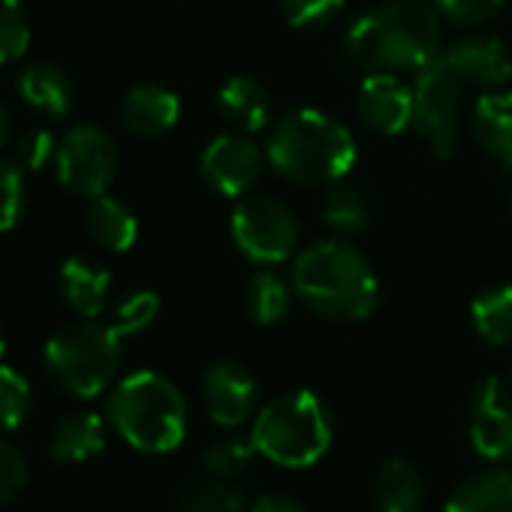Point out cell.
Masks as SVG:
<instances>
[{
    "label": "cell",
    "instance_id": "cell-1",
    "mask_svg": "<svg viewBox=\"0 0 512 512\" xmlns=\"http://www.w3.org/2000/svg\"><path fill=\"white\" fill-rule=\"evenodd\" d=\"M344 55L368 73H419L440 58V19L425 0H389L344 37Z\"/></svg>",
    "mask_w": 512,
    "mask_h": 512
},
{
    "label": "cell",
    "instance_id": "cell-2",
    "mask_svg": "<svg viewBox=\"0 0 512 512\" xmlns=\"http://www.w3.org/2000/svg\"><path fill=\"white\" fill-rule=\"evenodd\" d=\"M293 290L326 320H365L380 302V281L365 253L341 238L305 247L293 263Z\"/></svg>",
    "mask_w": 512,
    "mask_h": 512
},
{
    "label": "cell",
    "instance_id": "cell-3",
    "mask_svg": "<svg viewBox=\"0 0 512 512\" xmlns=\"http://www.w3.org/2000/svg\"><path fill=\"white\" fill-rule=\"evenodd\" d=\"M272 169L296 184L341 181L356 163L353 133L320 109H296L269 133Z\"/></svg>",
    "mask_w": 512,
    "mask_h": 512
},
{
    "label": "cell",
    "instance_id": "cell-4",
    "mask_svg": "<svg viewBox=\"0 0 512 512\" xmlns=\"http://www.w3.org/2000/svg\"><path fill=\"white\" fill-rule=\"evenodd\" d=\"M109 419L133 449L163 455L178 449L187 434V401L169 377L136 371L115 386Z\"/></svg>",
    "mask_w": 512,
    "mask_h": 512
},
{
    "label": "cell",
    "instance_id": "cell-5",
    "mask_svg": "<svg viewBox=\"0 0 512 512\" xmlns=\"http://www.w3.org/2000/svg\"><path fill=\"white\" fill-rule=\"evenodd\" d=\"M250 437L256 452L281 467H311L329 452L335 419L317 392L293 389L256 413Z\"/></svg>",
    "mask_w": 512,
    "mask_h": 512
},
{
    "label": "cell",
    "instance_id": "cell-6",
    "mask_svg": "<svg viewBox=\"0 0 512 512\" xmlns=\"http://www.w3.org/2000/svg\"><path fill=\"white\" fill-rule=\"evenodd\" d=\"M121 335L97 320H76L58 329L43 353L46 374L73 398H97L121 368Z\"/></svg>",
    "mask_w": 512,
    "mask_h": 512
},
{
    "label": "cell",
    "instance_id": "cell-7",
    "mask_svg": "<svg viewBox=\"0 0 512 512\" xmlns=\"http://www.w3.org/2000/svg\"><path fill=\"white\" fill-rule=\"evenodd\" d=\"M232 238L247 260L275 266L293 256L299 244V220L293 208L275 196H244L232 208Z\"/></svg>",
    "mask_w": 512,
    "mask_h": 512
},
{
    "label": "cell",
    "instance_id": "cell-8",
    "mask_svg": "<svg viewBox=\"0 0 512 512\" xmlns=\"http://www.w3.org/2000/svg\"><path fill=\"white\" fill-rule=\"evenodd\" d=\"M464 82L437 58L416 73L413 85V127L434 157H449L458 145Z\"/></svg>",
    "mask_w": 512,
    "mask_h": 512
},
{
    "label": "cell",
    "instance_id": "cell-9",
    "mask_svg": "<svg viewBox=\"0 0 512 512\" xmlns=\"http://www.w3.org/2000/svg\"><path fill=\"white\" fill-rule=\"evenodd\" d=\"M58 181L76 196H103L118 172V145L97 124H76L64 133L55 154Z\"/></svg>",
    "mask_w": 512,
    "mask_h": 512
},
{
    "label": "cell",
    "instance_id": "cell-10",
    "mask_svg": "<svg viewBox=\"0 0 512 512\" xmlns=\"http://www.w3.org/2000/svg\"><path fill=\"white\" fill-rule=\"evenodd\" d=\"M470 443L488 461L512 458V386L503 377H485L473 386Z\"/></svg>",
    "mask_w": 512,
    "mask_h": 512
},
{
    "label": "cell",
    "instance_id": "cell-11",
    "mask_svg": "<svg viewBox=\"0 0 512 512\" xmlns=\"http://www.w3.org/2000/svg\"><path fill=\"white\" fill-rule=\"evenodd\" d=\"M263 151L256 148L244 133H223L208 142L202 151V178L211 190L223 196L247 193L263 172Z\"/></svg>",
    "mask_w": 512,
    "mask_h": 512
},
{
    "label": "cell",
    "instance_id": "cell-12",
    "mask_svg": "<svg viewBox=\"0 0 512 512\" xmlns=\"http://www.w3.org/2000/svg\"><path fill=\"white\" fill-rule=\"evenodd\" d=\"M202 401H205L211 422L232 431L253 416L256 401H260V389H256L253 374L241 362L226 359V362H214L205 371Z\"/></svg>",
    "mask_w": 512,
    "mask_h": 512
},
{
    "label": "cell",
    "instance_id": "cell-13",
    "mask_svg": "<svg viewBox=\"0 0 512 512\" xmlns=\"http://www.w3.org/2000/svg\"><path fill=\"white\" fill-rule=\"evenodd\" d=\"M356 109L371 130L398 136L413 124V88L395 73H368L359 85Z\"/></svg>",
    "mask_w": 512,
    "mask_h": 512
},
{
    "label": "cell",
    "instance_id": "cell-14",
    "mask_svg": "<svg viewBox=\"0 0 512 512\" xmlns=\"http://www.w3.org/2000/svg\"><path fill=\"white\" fill-rule=\"evenodd\" d=\"M440 58L464 85L503 88L512 79V52L494 37L458 40Z\"/></svg>",
    "mask_w": 512,
    "mask_h": 512
},
{
    "label": "cell",
    "instance_id": "cell-15",
    "mask_svg": "<svg viewBox=\"0 0 512 512\" xmlns=\"http://www.w3.org/2000/svg\"><path fill=\"white\" fill-rule=\"evenodd\" d=\"M124 124L130 133L142 136V139H154L169 133L178 118H181V100L175 91L163 88V85H139L127 94L124 100Z\"/></svg>",
    "mask_w": 512,
    "mask_h": 512
},
{
    "label": "cell",
    "instance_id": "cell-16",
    "mask_svg": "<svg viewBox=\"0 0 512 512\" xmlns=\"http://www.w3.org/2000/svg\"><path fill=\"white\" fill-rule=\"evenodd\" d=\"M61 296L70 305V311H76L79 317L97 320L109 302V290H112V275L88 260V256H70V260L61 266Z\"/></svg>",
    "mask_w": 512,
    "mask_h": 512
},
{
    "label": "cell",
    "instance_id": "cell-17",
    "mask_svg": "<svg viewBox=\"0 0 512 512\" xmlns=\"http://www.w3.org/2000/svg\"><path fill=\"white\" fill-rule=\"evenodd\" d=\"M106 449V425L91 410H73L67 413L49 440V455L58 464H82L97 458Z\"/></svg>",
    "mask_w": 512,
    "mask_h": 512
},
{
    "label": "cell",
    "instance_id": "cell-18",
    "mask_svg": "<svg viewBox=\"0 0 512 512\" xmlns=\"http://www.w3.org/2000/svg\"><path fill=\"white\" fill-rule=\"evenodd\" d=\"M446 512H512V470L491 467L461 479L449 497Z\"/></svg>",
    "mask_w": 512,
    "mask_h": 512
},
{
    "label": "cell",
    "instance_id": "cell-19",
    "mask_svg": "<svg viewBox=\"0 0 512 512\" xmlns=\"http://www.w3.org/2000/svg\"><path fill=\"white\" fill-rule=\"evenodd\" d=\"M19 94L31 109L58 121V118L70 115L76 88H73V79L67 76V70H61L58 64L40 61V64H31L19 76Z\"/></svg>",
    "mask_w": 512,
    "mask_h": 512
},
{
    "label": "cell",
    "instance_id": "cell-20",
    "mask_svg": "<svg viewBox=\"0 0 512 512\" xmlns=\"http://www.w3.org/2000/svg\"><path fill=\"white\" fill-rule=\"evenodd\" d=\"M217 109L238 133H256L272 121L269 91L250 76H232L217 94Z\"/></svg>",
    "mask_w": 512,
    "mask_h": 512
},
{
    "label": "cell",
    "instance_id": "cell-21",
    "mask_svg": "<svg viewBox=\"0 0 512 512\" xmlns=\"http://www.w3.org/2000/svg\"><path fill=\"white\" fill-rule=\"evenodd\" d=\"M425 497V482L419 470L404 458H389L371 485V500L377 512H419Z\"/></svg>",
    "mask_w": 512,
    "mask_h": 512
},
{
    "label": "cell",
    "instance_id": "cell-22",
    "mask_svg": "<svg viewBox=\"0 0 512 512\" xmlns=\"http://www.w3.org/2000/svg\"><path fill=\"white\" fill-rule=\"evenodd\" d=\"M473 133L488 157L512 166V91H491L476 103Z\"/></svg>",
    "mask_w": 512,
    "mask_h": 512
},
{
    "label": "cell",
    "instance_id": "cell-23",
    "mask_svg": "<svg viewBox=\"0 0 512 512\" xmlns=\"http://www.w3.org/2000/svg\"><path fill=\"white\" fill-rule=\"evenodd\" d=\"M88 232L97 244H103L106 250H130L139 238V220L130 211V205H124L115 196H94L88 205Z\"/></svg>",
    "mask_w": 512,
    "mask_h": 512
},
{
    "label": "cell",
    "instance_id": "cell-24",
    "mask_svg": "<svg viewBox=\"0 0 512 512\" xmlns=\"http://www.w3.org/2000/svg\"><path fill=\"white\" fill-rule=\"evenodd\" d=\"M320 211H323V220L335 232H362L374 217L368 190L353 181H344V178L332 181V187L323 193Z\"/></svg>",
    "mask_w": 512,
    "mask_h": 512
},
{
    "label": "cell",
    "instance_id": "cell-25",
    "mask_svg": "<svg viewBox=\"0 0 512 512\" xmlns=\"http://www.w3.org/2000/svg\"><path fill=\"white\" fill-rule=\"evenodd\" d=\"M175 512H244V491L223 476L190 479L175 494Z\"/></svg>",
    "mask_w": 512,
    "mask_h": 512
},
{
    "label": "cell",
    "instance_id": "cell-26",
    "mask_svg": "<svg viewBox=\"0 0 512 512\" xmlns=\"http://www.w3.org/2000/svg\"><path fill=\"white\" fill-rule=\"evenodd\" d=\"M293 293L290 284L275 272H256L244 290V308L260 326H275L290 314Z\"/></svg>",
    "mask_w": 512,
    "mask_h": 512
},
{
    "label": "cell",
    "instance_id": "cell-27",
    "mask_svg": "<svg viewBox=\"0 0 512 512\" xmlns=\"http://www.w3.org/2000/svg\"><path fill=\"white\" fill-rule=\"evenodd\" d=\"M470 317H473L479 338H485L488 344H509L512 341V284L479 293L470 305Z\"/></svg>",
    "mask_w": 512,
    "mask_h": 512
},
{
    "label": "cell",
    "instance_id": "cell-28",
    "mask_svg": "<svg viewBox=\"0 0 512 512\" xmlns=\"http://www.w3.org/2000/svg\"><path fill=\"white\" fill-rule=\"evenodd\" d=\"M256 455H260V452H256V443H253L250 434H247V437H241V434H226V437L214 440V443L205 449L202 464H205V470L214 473V476L235 479V476H241V473L253 464Z\"/></svg>",
    "mask_w": 512,
    "mask_h": 512
},
{
    "label": "cell",
    "instance_id": "cell-29",
    "mask_svg": "<svg viewBox=\"0 0 512 512\" xmlns=\"http://www.w3.org/2000/svg\"><path fill=\"white\" fill-rule=\"evenodd\" d=\"M31 49V19L22 0H0V67L16 64Z\"/></svg>",
    "mask_w": 512,
    "mask_h": 512
},
{
    "label": "cell",
    "instance_id": "cell-30",
    "mask_svg": "<svg viewBox=\"0 0 512 512\" xmlns=\"http://www.w3.org/2000/svg\"><path fill=\"white\" fill-rule=\"evenodd\" d=\"M31 413V383L16 371L0 365V434L16 431Z\"/></svg>",
    "mask_w": 512,
    "mask_h": 512
},
{
    "label": "cell",
    "instance_id": "cell-31",
    "mask_svg": "<svg viewBox=\"0 0 512 512\" xmlns=\"http://www.w3.org/2000/svg\"><path fill=\"white\" fill-rule=\"evenodd\" d=\"M28 205V181L25 169L16 160L0 157V232L16 229Z\"/></svg>",
    "mask_w": 512,
    "mask_h": 512
},
{
    "label": "cell",
    "instance_id": "cell-32",
    "mask_svg": "<svg viewBox=\"0 0 512 512\" xmlns=\"http://www.w3.org/2000/svg\"><path fill=\"white\" fill-rule=\"evenodd\" d=\"M157 314H160V296L151 293V290H139V293H130V296L118 305L112 326H115V332H118L121 338H130V335L145 332V329L157 320Z\"/></svg>",
    "mask_w": 512,
    "mask_h": 512
},
{
    "label": "cell",
    "instance_id": "cell-33",
    "mask_svg": "<svg viewBox=\"0 0 512 512\" xmlns=\"http://www.w3.org/2000/svg\"><path fill=\"white\" fill-rule=\"evenodd\" d=\"M28 461L25 455L0 437V506L13 503L16 497H22V491L28 488Z\"/></svg>",
    "mask_w": 512,
    "mask_h": 512
},
{
    "label": "cell",
    "instance_id": "cell-34",
    "mask_svg": "<svg viewBox=\"0 0 512 512\" xmlns=\"http://www.w3.org/2000/svg\"><path fill=\"white\" fill-rule=\"evenodd\" d=\"M344 7V0H281L284 19L293 28H317L335 19Z\"/></svg>",
    "mask_w": 512,
    "mask_h": 512
},
{
    "label": "cell",
    "instance_id": "cell-35",
    "mask_svg": "<svg viewBox=\"0 0 512 512\" xmlns=\"http://www.w3.org/2000/svg\"><path fill=\"white\" fill-rule=\"evenodd\" d=\"M506 4V0H437V13L461 28H473L488 22L491 16H497V10Z\"/></svg>",
    "mask_w": 512,
    "mask_h": 512
},
{
    "label": "cell",
    "instance_id": "cell-36",
    "mask_svg": "<svg viewBox=\"0 0 512 512\" xmlns=\"http://www.w3.org/2000/svg\"><path fill=\"white\" fill-rule=\"evenodd\" d=\"M58 154V139L49 130H28L19 142H16V163L25 172H37L43 169L52 157Z\"/></svg>",
    "mask_w": 512,
    "mask_h": 512
},
{
    "label": "cell",
    "instance_id": "cell-37",
    "mask_svg": "<svg viewBox=\"0 0 512 512\" xmlns=\"http://www.w3.org/2000/svg\"><path fill=\"white\" fill-rule=\"evenodd\" d=\"M247 512H308V509L284 491H266L247 506Z\"/></svg>",
    "mask_w": 512,
    "mask_h": 512
},
{
    "label": "cell",
    "instance_id": "cell-38",
    "mask_svg": "<svg viewBox=\"0 0 512 512\" xmlns=\"http://www.w3.org/2000/svg\"><path fill=\"white\" fill-rule=\"evenodd\" d=\"M10 139H13V112L4 100H0V148H7Z\"/></svg>",
    "mask_w": 512,
    "mask_h": 512
},
{
    "label": "cell",
    "instance_id": "cell-39",
    "mask_svg": "<svg viewBox=\"0 0 512 512\" xmlns=\"http://www.w3.org/2000/svg\"><path fill=\"white\" fill-rule=\"evenodd\" d=\"M7 344H10V338H7V326L0 323V359H4V353H7Z\"/></svg>",
    "mask_w": 512,
    "mask_h": 512
},
{
    "label": "cell",
    "instance_id": "cell-40",
    "mask_svg": "<svg viewBox=\"0 0 512 512\" xmlns=\"http://www.w3.org/2000/svg\"><path fill=\"white\" fill-rule=\"evenodd\" d=\"M509 208H512V190H509Z\"/></svg>",
    "mask_w": 512,
    "mask_h": 512
}]
</instances>
